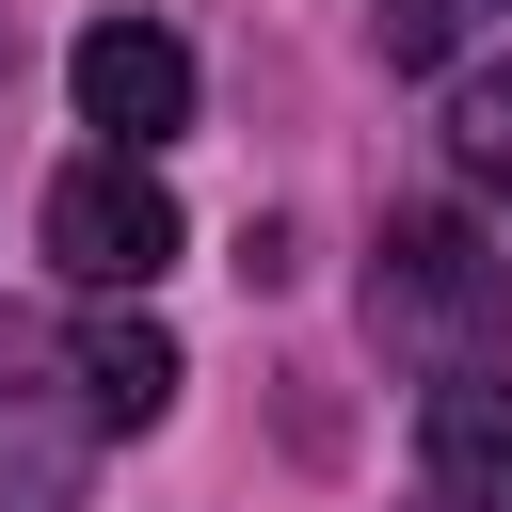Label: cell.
Instances as JSON below:
<instances>
[{
	"mask_svg": "<svg viewBox=\"0 0 512 512\" xmlns=\"http://www.w3.org/2000/svg\"><path fill=\"white\" fill-rule=\"evenodd\" d=\"M368 320H384V336H416V352H496V336H512V256H496L464 208H384Z\"/></svg>",
	"mask_w": 512,
	"mask_h": 512,
	"instance_id": "1",
	"label": "cell"
},
{
	"mask_svg": "<svg viewBox=\"0 0 512 512\" xmlns=\"http://www.w3.org/2000/svg\"><path fill=\"white\" fill-rule=\"evenodd\" d=\"M80 464H96V400H80L64 336L0 320V512H64Z\"/></svg>",
	"mask_w": 512,
	"mask_h": 512,
	"instance_id": "2",
	"label": "cell"
},
{
	"mask_svg": "<svg viewBox=\"0 0 512 512\" xmlns=\"http://www.w3.org/2000/svg\"><path fill=\"white\" fill-rule=\"evenodd\" d=\"M48 256L80 272V288H160L176 272V192L112 144V160H64L48 176Z\"/></svg>",
	"mask_w": 512,
	"mask_h": 512,
	"instance_id": "3",
	"label": "cell"
},
{
	"mask_svg": "<svg viewBox=\"0 0 512 512\" xmlns=\"http://www.w3.org/2000/svg\"><path fill=\"white\" fill-rule=\"evenodd\" d=\"M64 96H80V128H112V144L144 160V144H176V128H192V48H176V32H144V16H96V32L64 48Z\"/></svg>",
	"mask_w": 512,
	"mask_h": 512,
	"instance_id": "4",
	"label": "cell"
},
{
	"mask_svg": "<svg viewBox=\"0 0 512 512\" xmlns=\"http://www.w3.org/2000/svg\"><path fill=\"white\" fill-rule=\"evenodd\" d=\"M64 368H80V400H96V432H144L160 400H176V336L128 304V288H96V320L64 336Z\"/></svg>",
	"mask_w": 512,
	"mask_h": 512,
	"instance_id": "5",
	"label": "cell"
},
{
	"mask_svg": "<svg viewBox=\"0 0 512 512\" xmlns=\"http://www.w3.org/2000/svg\"><path fill=\"white\" fill-rule=\"evenodd\" d=\"M416 448H432V496H512V384L464 352V368L416 400Z\"/></svg>",
	"mask_w": 512,
	"mask_h": 512,
	"instance_id": "6",
	"label": "cell"
},
{
	"mask_svg": "<svg viewBox=\"0 0 512 512\" xmlns=\"http://www.w3.org/2000/svg\"><path fill=\"white\" fill-rule=\"evenodd\" d=\"M448 160L512 208V64H480V80H448Z\"/></svg>",
	"mask_w": 512,
	"mask_h": 512,
	"instance_id": "7",
	"label": "cell"
},
{
	"mask_svg": "<svg viewBox=\"0 0 512 512\" xmlns=\"http://www.w3.org/2000/svg\"><path fill=\"white\" fill-rule=\"evenodd\" d=\"M448 32H464V0H384V64H448Z\"/></svg>",
	"mask_w": 512,
	"mask_h": 512,
	"instance_id": "8",
	"label": "cell"
}]
</instances>
